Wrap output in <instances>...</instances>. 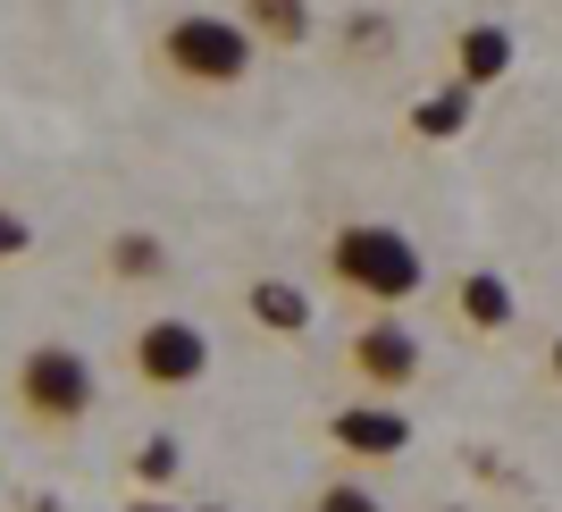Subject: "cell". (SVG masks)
Instances as JSON below:
<instances>
[{
  "mask_svg": "<svg viewBox=\"0 0 562 512\" xmlns=\"http://www.w3.org/2000/svg\"><path fill=\"white\" fill-rule=\"evenodd\" d=\"M319 278L352 311H412L428 294V253L395 219H336L319 235Z\"/></svg>",
  "mask_w": 562,
  "mask_h": 512,
  "instance_id": "obj_1",
  "label": "cell"
},
{
  "mask_svg": "<svg viewBox=\"0 0 562 512\" xmlns=\"http://www.w3.org/2000/svg\"><path fill=\"white\" fill-rule=\"evenodd\" d=\"M151 68L177 93H244L252 68H260V34L235 9H177L151 34Z\"/></svg>",
  "mask_w": 562,
  "mask_h": 512,
  "instance_id": "obj_2",
  "label": "cell"
},
{
  "mask_svg": "<svg viewBox=\"0 0 562 512\" xmlns=\"http://www.w3.org/2000/svg\"><path fill=\"white\" fill-rule=\"evenodd\" d=\"M9 403H18V420L34 428V437L68 445L76 428L93 420V403H101V378H93V361H85L76 345L43 336V345H25L18 361H9Z\"/></svg>",
  "mask_w": 562,
  "mask_h": 512,
  "instance_id": "obj_3",
  "label": "cell"
},
{
  "mask_svg": "<svg viewBox=\"0 0 562 512\" xmlns=\"http://www.w3.org/2000/svg\"><path fill=\"white\" fill-rule=\"evenodd\" d=\"M211 327L186 320V311H143L126 336H117V378L135 387V396L168 403V396H193L202 378H211Z\"/></svg>",
  "mask_w": 562,
  "mask_h": 512,
  "instance_id": "obj_4",
  "label": "cell"
},
{
  "mask_svg": "<svg viewBox=\"0 0 562 512\" xmlns=\"http://www.w3.org/2000/svg\"><path fill=\"white\" fill-rule=\"evenodd\" d=\"M336 370H345L352 396H412V387H420V370H428V353H420V336H412L395 311H370V320L345 336Z\"/></svg>",
  "mask_w": 562,
  "mask_h": 512,
  "instance_id": "obj_5",
  "label": "cell"
},
{
  "mask_svg": "<svg viewBox=\"0 0 562 512\" xmlns=\"http://www.w3.org/2000/svg\"><path fill=\"white\" fill-rule=\"evenodd\" d=\"M319 445H328L345 470H378V463H403L412 454V420L395 412V396H352L319 420Z\"/></svg>",
  "mask_w": 562,
  "mask_h": 512,
  "instance_id": "obj_6",
  "label": "cell"
},
{
  "mask_svg": "<svg viewBox=\"0 0 562 512\" xmlns=\"http://www.w3.org/2000/svg\"><path fill=\"white\" fill-rule=\"evenodd\" d=\"M453 320L470 327V336H504V327L520 320V294L504 269H462L453 278Z\"/></svg>",
  "mask_w": 562,
  "mask_h": 512,
  "instance_id": "obj_7",
  "label": "cell"
},
{
  "mask_svg": "<svg viewBox=\"0 0 562 512\" xmlns=\"http://www.w3.org/2000/svg\"><path fill=\"white\" fill-rule=\"evenodd\" d=\"M168 269H177V253H168V235H151V227H117L110 244H101V278L110 286H160Z\"/></svg>",
  "mask_w": 562,
  "mask_h": 512,
  "instance_id": "obj_8",
  "label": "cell"
},
{
  "mask_svg": "<svg viewBox=\"0 0 562 512\" xmlns=\"http://www.w3.org/2000/svg\"><path fill=\"white\" fill-rule=\"evenodd\" d=\"M244 311H252V327H269V336H311V320H319V303H311V286L294 278H252L244 286Z\"/></svg>",
  "mask_w": 562,
  "mask_h": 512,
  "instance_id": "obj_9",
  "label": "cell"
},
{
  "mask_svg": "<svg viewBox=\"0 0 562 512\" xmlns=\"http://www.w3.org/2000/svg\"><path fill=\"white\" fill-rule=\"evenodd\" d=\"M453 76H462L470 93L504 85V76H513V34H504V25H462V34H453Z\"/></svg>",
  "mask_w": 562,
  "mask_h": 512,
  "instance_id": "obj_10",
  "label": "cell"
},
{
  "mask_svg": "<svg viewBox=\"0 0 562 512\" xmlns=\"http://www.w3.org/2000/svg\"><path fill=\"white\" fill-rule=\"evenodd\" d=\"M470 101H479V93H470L462 76L437 85V93H420V101H412V135H420V143H453L470 126Z\"/></svg>",
  "mask_w": 562,
  "mask_h": 512,
  "instance_id": "obj_11",
  "label": "cell"
},
{
  "mask_svg": "<svg viewBox=\"0 0 562 512\" xmlns=\"http://www.w3.org/2000/svg\"><path fill=\"white\" fill-rule=\"evenodd\" d=\"M244 25L260 34V51H294L311 34V9L303 0H244Z\"/></svg>",
  "mask_w": 562,
  "mask_h": 512,
  "instance_id": "obj_12",
  "label": "cell"
},
{
  "mask_svg": "<svg viewBox=\"0 0 562 512\" xmlns=\"http://www.w3.org/2000/svg\"><path fill=\"white\" fill-rule=\"evenodd\" d=\"M311 512H386V504H378L361 479H328V488L311 496Z\"/></svg>",
  "mask_w": 562,
  "mask_h": 512,
  "instance_id": "obj_13",
  "label": "cell"
},
{
  "mask_svg": "<svg viewBox=\"0 0 562 512\" xmlns=\"http://www.w3.org/2000/svg\"><path fill=\"white\" fill-rule=\"evenodd\" d=\"M135 479H143V488L177 479V437H143V454H135Z\"/></svg>",
  "mask_w": 562,
  "mask_h": 512,
  "instance_id": "obj_14",
  "label": "cell"
},
{
  "mask_svg": "<svg viewBox=\"0 0 562 512\" xmlns=\"http://www.w3.org/2000/svg\"><path fill=\"white\" fill-rule=\"evenodd\" d=\"M34 253V227H25L18 210H0V260H25Z\"/></svg>",
  "mask_w": 562,
  "mask_h": 512,
  "instance_id": "obj_15",
  "label": "cell"
},
{
  "mask_svg": "<svg viewBox=\"0 0 562 512\" xmlns=\"http://www.w3.org/2000/svg\"><path fill=\"white\" fill-rule=\"evenodd\" d=\"M546 387H554V396H562V336H554V345H546Z\"/></svg>",
  "mask_w": 562,
  "mask_h": 512,
  "instance_id": "obj_16",
  "label": "cell"
},
{
  "mask_svg": "<svg viewBox=\"0 0 562 512\" xmlns=\"http://www.w3.org/2000/svg\"><path fill=\"white\" fill-rule=\"evenodd\" d=\"M126 512H177V504H160V496H135V504H126Z\"/></svg>",
  "mask_w": 562,
  "mask_h": 512,
  "instance_id": "obj_17",
  "label": "cell"
},
{
  "mask_svg": "<svg viewBox=\"0 0 562 512\" xmlns=\"http://www.w3.org/2000/svg\"><path fill=\"white\" fill-rule=\"evenodd\" d=\"M193 512H218V504H193Z\"/></svg>",
  "mask_w": 562,
  "mask_h": 512,
  "instance_id": "obj_18",
  "label": "cell"
}]
</instances>
